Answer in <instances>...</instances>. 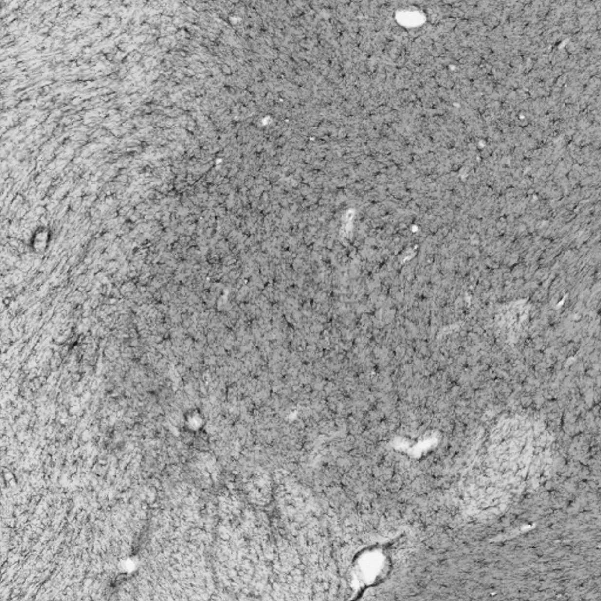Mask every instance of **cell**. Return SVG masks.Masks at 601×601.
Instances as JSON below:
<instances>
[{
	"label": "cell",
	"instance_id": "cell-1",
	"mask_svg": "<svg viewBox=\"0 0 601 601\" xmlns=\"http://www.w3.org/2000/svg\"><path fill=\"white\" fill-rule=\"evenodd\" d=\"M48 238H50V233H48L47 229L42 228V229L36 230V233L33 236L32 246L36 247V252H41L48 244Z\"/></svg>",
	"mask_w": 601,
	"mask_h": 601
}]
</instances>
